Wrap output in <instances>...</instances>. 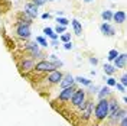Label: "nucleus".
Wrapping results in <instances>:
<instances>
[{"mask_svg": "<svg viewBox=\"0 0 127 126\" xmlns=\"http://www.w3.org/2000/svg\"><path fill=\"white\" fill-rule=\"evenodd\" d=\"M32 3H33L35 6H43V4L46 3V0H33Z\"/></svg>", "mask_w": 127, "mask_h": 126, "instance_id": "30", "label": "nucleus"}, {"mask_svg": "<svg viewBox=\"0 0 127 126\" xmlns=\"http://www.w3.org/2000/svg\"><path fill=\"white\" fill-rule=\"evenodd\" d=\"M75 90H77V88H75V86H71V87H68V88H62V91H59L58 99H59L61 102H69Z\"/></svg>", "mask_w": 127, "mask_h": 126, "instance_id": "5", "label": "nucleus"}, {"mask_svg": "<svg viewBox=\"0 0 127 126\" xmlns=\"http://www.w3.org/2000/svg\"><path fill=\"white\" fill-rule=\"evenodd\" d=\"M72 28H74V32H75L77 36H81V35H82V25H81V22H78L77 19L72 20Z\"/></svg>", "mask_w": 127, "mask_h": 126, "instance_id": "17", "label": "nucleus"}, {"mask_svg": "<svg viewBox=\"0 0 127 126\" xmlns=\"http://www.w3.org/2000/svg\"><path fill=\"white\" fill-rule=\"evenodd\" d=\"M111 94V90L108 86H104L100 88V91H98V99H107L108 96Z\"/></svg>", "mask_w": 127, "mask_h": 126, "instance_id": "18", "label": "nucleus"}, {"mask_svg": "<svg viewBox=\"0 0 127 126\" xmlns=\"http://www.w3.org/2000/svg\"><path fill=\"white\" fill-rule=\"evenodd\" d=\"M101 17L104 19V22H110V20H113V12L111 10H104L101 13Z\"/></svg>", "mask_w": 127, "mask_h": 126, "instance_id": "20", "label": "nucleus"}, {"mask_svg": "<svg viewBox=\"0 0 127 126\" xmlns=\"http://www.w3.org/2000/svg\"><path fill=\"white\" fill-rule=\"evenodd\" d=\"M26 51H29L33 57H40V51H39V45L36 42H29L26 47H25Z\"/></svg>", "mask_w": 127, "mask_h": 126, "instance_id": "11", "label": "nucleus"}, {"mask_svg": "<svg viewBox=\"0 0 127 126\" xmlns=\"http://www.w3.org/2000/svg\"><path fill=\"white\" fill-rule=\"evenodd\" d=\"M85 102V90L84 88H78V90H75L74 91V94L71 97V103L74 106H77L78 107L81 103Z\"/></svg>", "mask_w": 127, "mask_h": 126, "instance_id": "2", "label": "nucleus"}, {"mask_svg": "<svg viewBox=\"0 0 127 126\" xmlns=\"http://www.w3.org/2000/svg\"><path fill=\"white\" fill-rule=\"evenodd\" d=\"M126 58H127L126 54H119V57L114 60L116 70H119V68H124V67H126Z\"/></svg>", "mask_w": 127, "mask_h": 126, "instance_id": "13", "label": "nucleus"}, {"mask_svg": "<svg viewBox=\"0 0 127 126\" xmlns=\"http://www.w3.org/2000/svg\"><path fill=\"white\" fill-rule=\"evenodd\" d=\"M61 87L62 88H68V87H71V86H74L75 84V78L72 77L71 74H66V75H64L62 77V80H61Z\"/></svg>", "mask_w": 127, "mask_h": 126, "instance_id": "10", "label": "nucleus"}, {"mask_svg": "<svg viewBox=\"0 0 127 126\" xmlns=\"http://www.w3.org/2000/svg\"><path fill=\"white\" fill-rule=\"evenodd\" d=\"M36 44L40 45V47H48L49 44H48V41L43 38V36H36Z\"/></svg>", "mask_w": 127, "mask_h": 126, "instance_id": "25", "label": "nucleus"}, {"mask_svg": "<svg viewBox=\"0 0 127 126\" xmlns=\"http://www.w3.org/2000/svg\"><path fill=\"white\" fill-rule=\"evenodd\" d=\"M81 112H82V118L85 119V120L90 119V116L93 115V102H90V100H88L87 104H85V107H84Z\"/></svg>", "mask_w": 127, "mask_h": 126, "instance_id": "14", "label": "nucleus"}, {"mask_svg": "<svg viewBox=\"0 0 127 126\" xmlns=\"http://www.w3.org/2000/svg\"><path fill=\"white\" fill-rule=\"evenodd\" d=\"M33 70H36L38 72H51V71L55 70V67L49 63V61L42 60V61H39V63H36V65H35Z\"/></svg>", "mask_w": 127, "mask_h": 126, "instance_id": "4", "label": "nucleus"}, {"mask_svg": "<svg viewBox=\"0 0 127 126\" xmlns=\"http://www.w3.org/2000/svg\"><path fill=\"white\" fill-rule=\"evenodd\" d=\"M64 74L61 72V71L58 70H54L49 72V75H48V81L51 83V84H59L61 83V80H62Z\"/></svg>", "mask_w": 127, "mask_h": 126, "instance_id": "7", "label": "nucleus"}, {"mask_svg": "<svg viewBox=\"0 0 127 126\" xmlns=\"http://www.w3.org/2000/svg\"><path fill=\"white\" fill-rule=\"evenodd\" d=\"M49 17H51L49 13H43V15H42V19H49Z\"/></svg>", "mask_w": 127, "mask_h": 126, "instance_id": "36", "label": "nucleus"}, {"mask_svg": "<svg viewBox=\"0 0 127 126\" xmlns=\"http://www.w3.org/2000/svg\"><path fill=\"white\" fill-rule=\"evenodd\" d=\"M56 44H58V41H56V39H54L52 42H51V45H52V47H56Z\"/></svg>", "mask_w": 127, "mask_h": 126, "instance_id": "37", "label": "nucleus"}, {"mask_svg": "<svg viewBox=\"0 0 127 126\" xmlns=\"http://www.w3.org/2000/svg\"><path fill=\"white\" fill-rule=\"evenodd\" d=\"M46 1H54V0H46Z\"/></svg>", "mask_w": 127, "mask_h": 126, "instance_id": "39", "label": "nucleus"}, {"mask_svg": "<svg viewBox=\"0 0 127 126\" xmlns=\"http://www.w3.org/2000/svg\"><path fill=\"white\" fill-rule=\"evenodd\" d=\"M19 68L22 72H28V71H32L35 68V63L32 58H23L20 63H19Z\"/></svg>", "mask_w": 127, "mask_h": 126, "instance_id": "6", "label": "nucleus"}, {"mask_svg": "<svg viewBox=\"0 0 127 126\" xmlns=\"http://www.w3.org/2000/svg\"><path fill=\"white\" fill-rule=\"evenodd\" d=\"M64 48H65L66 51L72 49V42H65V44H64Z\"/></svg>", "mask_w": 127, "mask_h": 126, "instance_id": "33", "label": "nucleus"}, {"mask_svg": "<svg viewBox=\"0 0 127 126\" xmlns=\"http://www.w3.org/2000/svg\"><path fill=\"white\" fill-rule=\"evenodd\" d=\"M104 72H105L107 75H113V74L116 72V67H113L111 64H105V65H104Z\"/></svg>", "mask_w": 127, "mask_h": 126, "instance_id": "21", "label": "nucleus"}, {"mask_svg": "<svg viewBox=\"0 0 127 126\" xmlns=\"http://www.w3.org/2000/svg\"><path fill=\"white\" fill-rule=\"evenodd\" d=\"M120 84H121V86H124V87L127 86V75H126V74L120 78Z\"/></svg>", "mask_w": 127, "mask_h": 126, "instance_id": "31", "label": "nucleus"}, {"mask_svg": "<svg viewBox=\"0 0 127 126\" xmlns=\"http://www.w3.org/2000/svg\"><path fill=\"white\" fill-rule=\"evenodd\" d=\"M84 1H85V3H91V1H93V0H84Z\"/></svg>", "mask_w": 127, "mask_h": 126, "instance_id": "38", "label": "nucleus"}, {"mask_svg": "<svg viewBox=\"0 0 127 126\" xmlns=\"http://www.w3.org/2000/svg\"><path fill=\"white\" fill-rule=\"evenodd\" d=\"M56 22H58L59 26H65V28H66V25L69 23V20L66 17H56Z\"/></svg>", "mask_w": 127, "mask_h": 126, "instance_id": "26", "label": "nucleus"}, {"mask_svg": "<svg viewBox=\"0 0 127 126\" xmlns=\"http://www.w3.org/2000/svg\"><path fill=\"white\" fill-rule=\"evenodd\" d=\"M94 116L97 120H105L108 118V100L107 99H100V102L95 106Z\"/></svg>", "mask_w": 127, "mask_h": 126, "instance_id": "1", "label": "nucleus"}, {"mask_svg": "<svg viewBox=\"0 0 127 126\" xmlns=\"http://www.w3.org/2000/svg\"><path fill=\"white\" fill-rule=\"evenodd\" d=\"M124 116H126V110H124V109H119L116 113L110 115L108 118H110L111 122H117V123H119V120H120L121 118H124Z\"/></svg>", "mask_w": 127, "mask_h": 126, "instance_id": "15", "label": "nucleus"}, {"mask_svg": "<svg viewBox=\"0 0 127 126\" xmlns=\"http://www.w3.org/2000/svg\"><path fill=\"white\" fill-rule=\"evenodd\" d=\"M65 31H66V28L65 26H59V25H56V28H55V33L59 36V33H65Z\"/></svg>", "mask_w": 127, "mask_h": 126, "instance_id": "27", "label": "nucleus"}, {"mask_svg": "<svg viewBox=\"0 0 127 126\" xmlns=\"http://www.w3.org/2000/svg\"><path fill=\"white\" fill-rule=\"evenodd\" d=\"M90 63L93 64V65H97V64H98V60L94 58V57H90Z\"/></svg>", "mask_w": 127, "mask_h": 126, "instance_id": "35", "label": "nucleus"}, {"mask_svg": "<svg viewBox=\"0 0 127 126\" xmlns=\"http://www.w3.org/2000/svg\"><path fill=\"white\" fill-rule=\"evenodd\" d=\"M100 31H101V33H104L105 36H114V33H116V29H114L110 23H107V22H104V23L100 25Z\"/></svg>", "mask_w": 127, "mask_h": 126, "instance_id": "9", "label": "nucleus"}, {"mask_svg": "<svg viewBox=\"0 0 127 126\" xmlns=\"http://www.w3.org/2000/svg\"><path fill=\"white\" fill-rule=\"evenodd\" d=\"M16 33H17L19 38H22V39H28V38L31 36V28H29V25H25V23H22V22H17Z\"/></svg>", "mask_w": 127, "mask_h": 126, "instance_id": "3", "label": "nucleus"}, {"mask_svg": "<svg viewBox=\"0 0 127 126\" xmlns=\"http://www.w3.org/2000/svg\"><path fill=\"white\" fill-rule=\"evenodd\" d=\"M117 57H119V51H117V49H111V51H108V57H107L108 61H114Z\"/></svg>", "mask_w": 127, "mask_h": 126, "instance_id": "24", "label": "nucleus"}, {"mask_svg": "<svg viewBox=\"0 0 127 126\" xmlns=\"http://www.w3.org/2000/svg\"><path fill=\"white\" fill-rule=\"evenodd\" d=\"M61 41H62L64 44L65 42H71V33H64L62 36H61Z\"/></svg>", "mask_w": 127, "mask_h": 126, "instance_id": "28", "label": "nucleus"}, {"mask_svg": "<svg viewBox=\"0 0 127 126\" xmlns=\"http://www.w3.org/2000/svg\"><path fill=\"white\" fill-rule=\"evenodd\" d=\"M49 58H51V61H49V63L52 64V65H54L55 68H59V67L62 65V61H59V60H58V58H56L55 55H51Z\"/></svg>", "mask_w": 127, "mask_h": 126, "instance_id": "23", "label": "nucleus"}, {"mask_svg": "<svg viewBox=\"0 0 127 126\" xmlns=\"http://www.w3.org/2000/svg\"><path fill=\"white\" fill-rule=\"evenodd\" d=\"M116 83H117V81H116V78H113V77H110V78L107 80V86H108V87L116 86Z\"/></svg>", "mask_w": 127, "mask_h": 126, "instance_id": "29", "label": "nucleus"}, {"mask_svg": "<svg viewBox=\"0 0 127 126\" xmlns=\"http://www.w3.org/2000/svg\"><path fill=\"white\" fill-rule=\"evenodd\" d=\"M43 33H45L46 36H49L52 41H54V39H58V35L54 32V29H52V28H45V29H43Z\"/></svg>", "mask_w": 127, "mask_h": 126, "instance_id": "19", "label": "nucleus"}, {"mask_svg": "<svg viewBox=\"0 0 127 126\" xmlns=\"http://www.w3.org/2000/svg\"><path fill=\"white\" fill-rule=\"evenodd\" d=\"M121 122H120V126H127V118L124 116V118H121L120 119Z\"/></svg>", "mask_w": 127, "mask_h": 126, "instance_id": "34", "label": "nucleus"}, {"mask_svg": "<svg viewBox=\"0 0 127 126\" xmlns=\"http://www.w3.org/2000/svg\"><path fill=\"white\" fill-rule=\"evenodd\" d=\"M116 87H117V90H119V91H121V93H124V91H126V87L121 86L120 83H116Z\"/></svg>", "mask_w": 127, "mask_h": 126, "instance_id": "32", "label": "nucleus"}, {"mask_svg": "<svg viewBox=\"0 0 127 126\" xmlns=\"http://www.w3.org/2000/svg\"><path fill=\"white\" fill-rule=\"evenodd\" d=\"M113 20L117 23H124L126 22V12L124 10H117L116 13H113Z\"/></svg>", "mask_w": 127, "mask_h": 126, "instance_id": "12", "label": "nucleus"}, {"mask_svg": "<svg viewBox=\"0 0 127 126\" xmlns=\"http://www.w3.org/2000/svg\"><path fill=\"white\" fill-rule=\"evenodd\" d=\"M75 81L79 83V84H84V86H91V84H93L91 80L85 78V77H75Z\"/></svg>", "mask_w": 127, "mask_h": 126, "instance_id": "22", "label": "nucleus"}, {"mask_svg": "<svg viewBox=\"0 0 127 126\" xmlns=\"http://www.w3.org/2000/svg\"><path fill=\"white\" fill-rule=\"evenodd\" d=\"M119 109H120V106L117 103V100H108V116L113 115V113H116Z\"/></svg>", "mask_w": 127, "mask_h": 126, "instance_id": "16", "label": "nucleus"}, {"mask_svg": "<svg viewBox=\"0 0 127 126\" xmlns=\"http://www.w3.org/2000/svg\"><path fill=\"white\" fill-rule=\"evenodd\" d=\"M25 15L28 16L29 19H33L38 16V6H35L33 3H28L25 6Z\"/></svg>", "mask_w": 127, "mask_h": 126, "instance_id": "8", "label": "nucleus"}]
</instances>
